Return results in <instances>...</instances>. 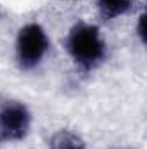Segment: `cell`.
I'll return each mask as SVG.
<instances>
[{"instance_id": "cell-6", "label": "cell", "mask_w": 147, "mask_h": 149, "mask_svg": "<svg viewBox=\"0 0 147 149\" xmlns=\"http://www.w3.org/2000/svg\"><path fill=\"white\" fill-rule=\"evenodd\" d=\"M133 33H135V37H137V40H139L140 45H146V12H144V10L135 17Z\"/></svg>"}, {"instance_id": "cell-3", "label": "cell", "mask_w": 147, "mask_h": 149, "mask_svg": "<svg viewBox=\"0 0 147 149\" xmlns=\"http://www.w3.org/2000/svg\"><path fill=\"white\" fill-rule=\"evenodd\" d=\"M33 128V113L24 101L5 97L0 101V144L23 142Z\"/></svg>"}, {"instance_id": "cell-4", "label": "cell", "mask_w": 147, "mask_h": 149, "mask_svg": "<svg viewBox=\"0 0 147 149\" xmlns=\"http://www.w3.org/2000/svg\"><path fill=\"white\" fill-rule=\"evenodd\" d=\"M139 0H95V10L101 19L114 21L130 14Z\"/></svg>"}, {"instance_id": "cell-5", "label": "cell", "mask_w": 147, "mask_h": 149, "mask_svg": "<svg viewBox=\"0 0 147 149\" xmlns=\"http://www.w3.org/2000/svg\"><path fill=\"white\" fill-rule=\"evenodd\" d=\"M49 149H88L87 142L73 130L61 128L49 139Z\"/></svg>"}, {"instance_id": "cell-1", "label": "cell", "mask_w": 147, "mask_h": 149, "mask_svg": "<svg viewBox=\"0 0 147 149\" xmlns=\"http://www.w3.org/2000/svg\"><path fill=\"white\" fill-rule=\"evenodd\" d=\"M64 50L76 70L83 73L97 71L109 56V45L99 24L76 21L64 37Z\"/></svg>"}, {"instance_id": "cell-7", "label": "cell", "mask_w": 147, "mask_h": 149, "mask_svg": "<svg viewBox=\"0 0 147 149\" xmlns=\"http://www.w3.org/2000/svg\"><path fill=\"white\" fill-rule=\"evenodd\" d=\"M121 149H130V148H121Z\"/></svg>"}, {"instance_id": "cell-8", "label": "cell", "mask_w": 147, "mask_h": 149, "mask_svg": "<svg viewBox=\"0 0 147 149\" xmlns=\"http://www.w3.org/2000/svg\"><path fill=\"white\" fill-rule=\"evenodd\" d=\"M2 146H3V144H0V149H2Z\"/></svg>"}, {"instance_id": "cell-2", "label": "cell", "mask_w": 147, "mask_h": 149, "mask_svg": "<svg viewBox=\"0 0 147 149\" xmlns=\"http://www.w3.org/2000/svg\"><path fill=\"white\" fill-rule=\"evenodd\" d=\"M52 40L47 28L38 23H24L14 38V63L23 73H33L43 66L50 54Z\"/></svg>"}]
</instances>
